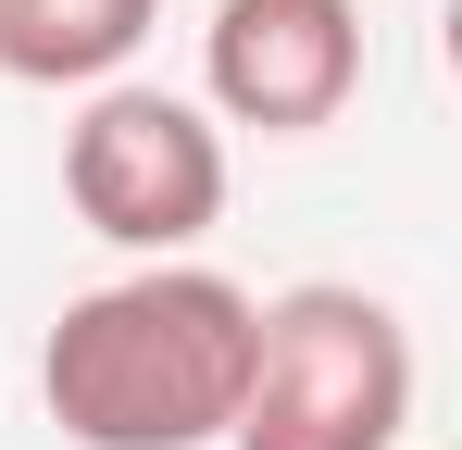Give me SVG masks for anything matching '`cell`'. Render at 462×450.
Wrapping results in <instances>:
<instances>
[{
  "mask_svg": "<svg viewBox=\"0 0 462 450\" xmlns=\"http://www.w3.org/2000/svg\"><path fill=\"white\" fill-rule=\"evenodd\" d=\"M151 38V0H0V63L63 88V75H100Z\"/></svg>",
  "mask_w": 462,
  "mask_h": 450,
  "instance_id": "5b68a950",
  "label": "cell"
},
{
  "mask_svg": "<svg viewBox=\"0 0 462 450\" xmlns=\"http://www.w3.org/2000/svg\"><path fill=\"white\" fill-rule=\"evenodd\" d=\"M350 75H363V13L350 0H226L213 13V100L237 126L300 138L350 100Z\"/></svg>",
  "mask_w": 462,
  "mask_h": 450,
  "instance_id": "277c9868",
  "label": "cell"
},
{
  "mask_svg": "<svg viewBox=\"0 0 462 450\" xmlns=\"http://www.w3.org/2000/svg\"><path fill=\"white\" fill-rule=\"evenodd\" d=\"M63 188H76V213L100 225V238L175 250V238H200V225L226 213V150H213V126H200L188 100L113 88V100H88L76 150H63Z\"/></svg>",
  "mask_w": 462,
  "mask_h": 450,
  "instance_id": "3957f363",
  "label": "cell"
},
{
  "mask_svg": "<svg viewBox=\"0 0 462 450\" xmlns=\"http://www.w3.org/2000/svg\"><path fill=\"white\" fill-rule=\"evenodd\" d=\"M38 388L88 450H200L237 426V388H250V300L226 276L88 288V300H63Z\"/></svg>",
  "mask_w": 462,
  "mask_h": 450,
  "instance_id": "6da1fadb",
  "label": "cell"
},
{
  "mask_svg": "<svg viewBox=\"0 0 462 450\" xmlns=\"http://www.w3.org/2000/svg\"><path fill=\"white\" fill-rule=\"evenodd\" d=\"M412 413V351L400 313L363 288H288L250 313V388H237V450H387Z\"/></svg>",
  "mask_w": 462,
  "mask_h": 450,
  "instance_id": "7a4b0ae2",
  "label": "cell"
}]
</instances>
